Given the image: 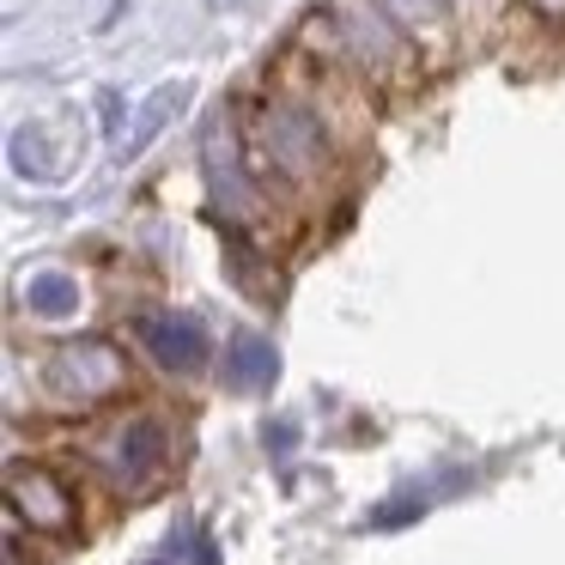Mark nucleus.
Segmentation results:
<instances>
[{
	"label": "nucleus",
	"mask_w": 565,
	"mask_h": 565,
	"mask_svg": "<svg viewBox=\"0 0 565 565\" xmlns=\"http://www.w3.org/2000/svg\"><path fill=\"white\" fill-rule=\"evenodd\" d=\"M135 334L164 371H201V359H207V334L189 317H140Z\"/></svg>",
	"instance_id": "nucleus-1"
},
{
	"label": "nucleus",
	"mask_w": 565,
	"mask_h": 565,
	"mask_svg": "<svg viewBox=\"0 0 565 565\" xmlns=\"http://www.w3.org/2000/svg\"><path fill=\"white\" fill-rule=\"evenodd\" d=\"M50 377H55V390H67V395H98V390H116V383H122V359L104 341H86V347H67Z\"/></svg>",
	"instance_id": "nucleus-2"
},
{
	"label": "nucleus",
	"mask_w": 565,
	"mask_h": 565,
	"mask_svg": "<svg viewBox=\"0 0 565 565\" xmlns=\"http://www.w3.org/2000/svg\"><path fill=\"white\" fill-rule=\"evenodd\" d=\"M13 492H19V504L31 511V523H43V529H67V499H62V487H50L43 475H13Z\"/></svg>",
	"instance_id": "nucleus-3"
},
{
	"label": "nucleus",
	"mask_w": 565,
	"mask_h": 565,
	"mask_svg": "<svg viewBox=\"0 0 565 565\" xmlns=\"http://www.w3.org/2000/svg\"><path fill=\"white\" fill-rule=\"evenodd\" d=\"M25 298H31L38 317H74V310H79V286L67 280V274H38Z\"/></svg>",
	"instance_id": "nucleus-4"
},
{
	"label": "nucleus",
	"mask_w": 565,
	"mask_h": 565,
	"mask_svg": "<svg viewBox=\"0 0 565 565\" xmlns=\"http://www.w3.org/2000/svg\"><path fill=\"white\" fill-rule=\"evenodd\" d=\"M274 377V347L256 341V334H244V341L232 347V383L237 390H256V383Z\"/></svg>",
	"instance_id": "nucleus-5"
},
{
	"label": "nucleus",
	"mask_w": 565,
	"mask_h": 565,
	"mask_svg": "<svg viewBox=\"0 0 565 565\" xmlns=\"http://www.w3.org/2000/svg\"><path fill=\"white\" fill-rule=\"evenodd\" d=\"M152 462H159V431H152V426H128L122 438H116V468H122L128 480H140Z\"/></svg>",
	"instance_id": "nucleus-6"
},
{
	"label": "nucleus",
	"mask_w": 565,
	"mask_h": 565,
	"mask_svg": "<svg viewBox=\"0 0 565 565\" xmlns=\"http://www.w3.org/2000/svg\"><path fill=\"white\" fill-rule=\"evenodd\" d=\"M177 110H183V86H164V92H159V98H152V104H147V110H140V128H135V140H128V147H135V152H140V147H147V140H152V135H159V128H164V122H171V116H177Z\"/></svg>",
	"instance_id": "nucleus-7"
}]
</instances>
